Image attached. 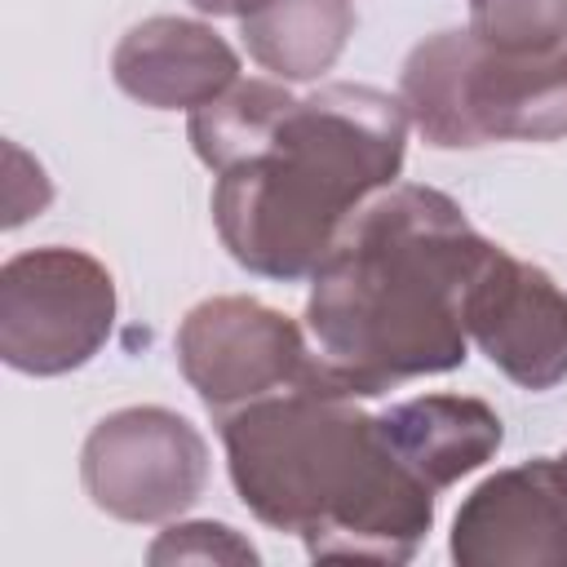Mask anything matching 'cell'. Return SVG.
<instances>
[{"mask_svg": "<svg viewBox=\"0 0 567 567\" xmlns=\"http://www.w3.org/2000/svg\"><path fill=\"white\" fill-rule=\"evenodd\" d=\"M487 248L452 195L421 182L377 190L310 275L315 390L377 399L456 372L470 350L461 306Z\"/></svg>", "mask_w": 567, "mask_h": 567, "instance_id": "1", "label": "cell"}, {"mask_svg": "<svg viewBox=\"0 0 567 567\" xmlns=\"http://www.w3.org/2000/svg\"><path fill=\"white\" fill-rule=\"evenodd\" d=\"M248 514L323 563H408L434 527V496L385 443L377 416L310 385L217 416Z\"/></svg>", "mask_w": 567, "mask_h": 567, "instance_id": "2", "label": "cell"}, {"mask_svg": "<svg viewBox=\"0 0 567 567\" xmlns=\"http://www.w3.org/2000/svg\"><path fill=\"white\" fill-rule=\"evenodd\" d=\"M408 106L377 84H319L275 133L213 182V226L226 252L261 279L319 270L341 226L394 177L408 151Z\"/></svg>", "mask_w": 567, "mask_h": 567, "instance_id": "3", "label": "cell"}, {"mask_svg": "<svg viewBox=\"0 0 567 567\" xmlns=\"http://www.w3.org/2000/svg\"><path fill=\"white\" fill-rule=\"evenodd\" d=\"M399 97L412 128L439 151L558 142L567 137V44L549 53H505L470 27H447L408 53Z\"/></svg>", "mask_w": 567, "mask_h": 567, "instance_id": "4", "label": "cell"}, {"mask_svg": "<svg viewBox=\"0 0 567 567\" xmlns=\"http://www.w3.org/2000/svg\"><path fill=\"white\" fill-rule=\"evenodd\" d=\"M115 306V279L93 252H13L0 266V359L22 377H66L106 346Z\"/></svg>", "mask_w": 567, "mask_h": 567, "instance_id": "5", "label": "cell"}, {"mask_svg": "<svg viewBox=\"0 0 567 567\" xmlns=\"http://www.w3.org/2000/svg\"><path fill=\"white\" fill-rule=\"evenodd\" d=\"M80 483L89 501L120 523H168L204 496L208 443L173 408H120L89 430Z\"/></svg>", "mask_w": 567, "mask_h": 567, "instance_id": "6", "label": "cell"}, {"mask_svg": "<svg viewBox=\"0 0 567 567\" xmlns=\"http://www.w3.org/2000/svg\"><path fill=\"white\" fill-rule=\"evenodd\" d=\"M186 385L213 416L257 403L279 390H315V354L306 332L257 297H208L186 310L173 337Z\"/></svg>", "mask_w": 567, "mask_h": 567, "instance_id": "7", "label": "cell"}, {"mask_svg": "<svg viewBox=\"0 0 567 567\" xmlns=\"http://www.w3.org/2000/svg\"><path fill=\"white\" fill-rule=\"evenodd\" d=\"M461 319L470 341L514 385L545 394L567 381V292L545 266L492 244L465 288Z\"/></svg>", "mask_w": 567, "mask_h": 567, "instance_id": "8", "label": "cell"}, {"mask_svg": "<svg viewBox=\"0 0 567 567\" xmlns=\"http://www.w3.org/2000/svg\"><path fill=\"white\" fill-rule=\"evenodd\" d=\"M452 563L567 567V461L532 456L487 474L456 509Z\"/></svg>", "mask_w": 567, "mask_h": 567, "instance_id": "9", "label": "cell"}, {"mask_svg": "<svg viewBox=\"0 0 567 567\" xmlns=\"http://www.w3.org/2000/svg\"><path fill=\"white\" fill-rule=\"evenodd\" d=\"M115 84L151 111H195L239 80V53L195 18H146L111 53Z\"/></svg>", "mask_w": 567, "mask_h": 567, "instance_id": "10", "label": "cell"}, {"mask_svg": "<svg viewBox=\"0 0 567 567\" xmlns=\"http://www.w3.org/2000/svg\"><path fill=\"white\" fill-rule=\"evenodd\" d=\"M390 452L430 487L443 492L487 465L505 443V421L470 394H416L377 416Z\"/></svg>", "mask_w": 567, "mask_h": 567, "instance_id": "11", "label": "cell"}, {"mask_svg": "<svg viewBox=\"0 0 567 567\" xmlns=\"http://www.w3.org/2000/svg\"><path fill=\"white\" fill-rule=\"evenodd\" d=\"M248 58L284 84L319 80L354 35V0H270L239 18Z\"/></svg>", "mask_w": 567, "mask_h": 567, "instance_id": "12", "label": "cell"}, {"mask_svg": "<svg viewBox=\"0 0 567 567\" xmlns=\"http://www.w3.org/2000/svg\"><path fill=\"white\" fill-rule=\"evenodd\" d=\"M297 97L288 93L284 80H235L226 93L190 111L186 137L199 155L204 168L226 173L230 164L248 159L284 120V111Z\"/></svg>", "mask_w": 567, "mask_h": 567, "instance_id": "13", "label": "cell"}, {"mask_svg": "<svg viewBox=\"0 0 567 567\" xmlns=\"http://www.w3.org/2000/svg\"><path fill=\"white\" fill-rule=\"evenodd\" d=\"M470 31L505 53H549L567 44V0H470Z\"/></svg>", "mask_w": 567, "mask_h": 567, "instance_id": "14", "label": "cell"}, {"mask_svg": "<svg viewBox=\"0 0 567 567\" xmlns=\"http://www.w3.org/2000/svg\"><path fill=\"white\" fill-rule=\"evenodd\" d=\"M151 563H257L261 554L226 523H173L146 549Z\"/></svg>", "mask_w": 567, "mask_h": 567, "instance_id": "15", "label": "cell"}, {"mask_svg": "<svg viewBox=\"0 0 567 567\" xmlns=\"http://www.w3.org/2000/svg\"><path fill=\"white\" fill-rule=\"evenodd\" d=\"M190 4L199 13H213V18H248V13H257L270 0H190Z\"/></svg>", "mask_w": 567, "mask_h": 567, "instance_id": "16", "label": "cell"}, {"mask_svg": "<svg viewBox=\"0 0 567 567\" xmlns=\"http://www.w3.org/2000/svg\"><path fill=\"white\" fill-rule=\"evenodd\" d=\"M563 461H567V452H563Z\"/></svg>", "mask_w": 567, "mask_h": 567, "instance_id": "17", "label": "cell"}]
</instances>
